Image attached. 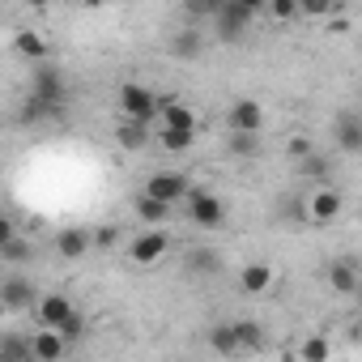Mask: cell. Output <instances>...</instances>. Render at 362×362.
Returning a JSON list of instances; mask_svg holds the SVG:
<instances>
[{
	"instance_id": "cell-20",
	"label": "cell",
	"mask_w": 362,
	"mask_h": 362,
	"mask_svg": "<svg viewBox=\"0 0 362 362\" xmlns=\"http://www.w3.org/2000/svg\"><path fill=\"white\" fill-rule=\"evenodd\" d=\"M328 286L337 294H358V269H354V260H332L328 264Z\"/></svg>"
},
{
	"instance_id": "cell-31",
	"label": "cell",
	"mask_w": 362,
	"mask_h": 362,
	"mask_svg": "<svg viewBox=\"0 0 362 362\" xmlns=\"http://www.w3.org/2000/svg\"><path fill=\"white\" fill-rule=\"evenodd\" d=\"M60 332H64V341H69V345H77V341L86 337V320H81V311H73V315L60 324Z\"/></svg>"
},
{
	"instance_id": "cell-35",
	"label": "cell",
	"mask_w": 362,
	"mask_h": 362,
	"mask_svg": "<svg viewBox=\"0 0 362 362\" xmlns=\"http://www.w3.org/2000/svg\"><path fill=\"white\" fill-rule=\"evenodd\" d=\"M115 243H119V226H98V230H94V247H98V252H111Z\"/></svg>"
},
{
	"instance_id": "cell-42",
	"label": "cell",
	"mask_w": 362,
	"mask_h": 362,
	"mask_svg": "<svg viewBox=\"0 0 362 362\" xmlns=\"http://www.w3.org/2000/svg\"><path fill=\"white\" fill-rule=\"evenodd\" d=\"M345 5H349V0H332V9H337V13H341V9H345Z\"/></svg>"
},
{
	"instance_id": "cell-11",
	"label": "cell",
	"mask_w": 362,
	"mask_h": 362,
	"mask_svg": "<svg viewBox=\"0 0 362 362\" xmlns=\"http://www.w3.org/2000/svg\"><path fill=\"white\" fill-rule=\"evenodd\" d=\"M158 103H162V111H158L162 128H188V132H197V128H201L197 111H192V107H184L179 98H170V94H158Z\"/></svg>"
},
{
	"instance_id": "cell-37",
	"label": "cell",
	"mask_w": 362,
	"mask_h": 362,
	"mask_svg": "<svg viewBox=\"0 0 362 362\" xmlns=\"http://www.w3.org/2000/svg\"><path fill=\"white\" fill-rule=\"evenodd\" d=\"M13 235H18V230H13V222L5 218V222H0V243H5V239H13Z\"/></svg>"
},
{
	"instance_id": "cell-36",
	"label": "cell",
	"mask_w": 362,
	"mask_h": 362,
	"mask_svg": "<svg viewBox=\"0 0 362 362\" xmlns=\"http://www.w3.org/2000/svg\"><path fill=\"white\" fill-rule=\"evenodd\" d=\"M290 153H294V158H303V153H311V145H307L303 136H294V141H290Z\"/></svg>"
},
{
	"instance_id": "cell-15",
	"label": "cell",
	"mask_w": 362,
	"mask_h": 362,
	"mask_svg": "<svg viewBox=\"0 0 362 362\" xmlns=\"http://www.w3.org/2000/svg\"><path fill=\"white\" fill-rule=\"evenodd\" d=\"M64 115V107L60 103H47V98H39V94H26V103H22V111H18V124H26V128H35V124H47V119H60Z\"/></svg>"
},
{
	"instance_id": "cell-26",
	"label": "cell",
	"mask_w": 362,
	"mask_h": 362,
	"mask_svg": "<svg viewBox=\"0 0 362 362\" xmlns=\"http://www.w3.org/2000/svg\"><path fill=\"white\" fill-rule=\"evenodd\" d=\"M328 170H332V162H328L324 153H303V158H298V175H303V179H324Z\"/></svg>"
},
{
	"instance_id": "cell-41",
	"label": "cell",
	"mask_w": 362,
	"mask_h": 362,
	"mask_svg": "<svg viewBox=\"0 0 362 362\" xmlns=\"http://www.w3.org/2000/svg\"><path fill=\"white\" fill-rule=\"evenodd\" d=\"M26 5H30V9H47V0H26Z\"/></svg>"
},
{
	"instance_id": "cell-7",
	"label": "cell",
	"mask_w": 362,
	"mask_h": 362,
	"mask_svg": "<svg viewBox=\"0 0 362 362\" xmlns=\"http://www.w3.org/2000/svg\"><path fill=\"white\" fill-rule=\"evenodd\" d=\"M332 141L341 153H362V115L358 111H341L332 119Z\"/></svg>"
},
{
	"instance_id": "cell-38",
	"label": "cell",
	"mask_w": 362,
	"mask_h": 362,
	"mask_svg": "<svg viewBox=\"0 0 362 362\" xmlns=\"http://www.w3.org/2000/svg\"><path fill=\"white\" fill-rule=\"evenodd\" d=\"M328 30H332V35H345V30H349V22H345V18H337V22H328Z\"/></svg>"
},
{
	"instance_id": "cell-19",
	"label": "cell",
	"mask_w": 362,
	"mask_h": 362,
	"mask_svg": "<svg viewBox=\"0 0 362 362\" xmlns=\"http://www.w3.org/2000/svg\"><path fill=\"white\" fill-rule=\"evenodd\" d=\"M132 209H136V218H141L145 226H162V222L170 218V205H166V201H158V197H149L145 188L136 192V201H132Z\"/></svg>"
},
{
	"instance_id": "cell-8",
	"label": "cell",
	"mask_w": 362,
	"mask_h": 362,
	"mask_svg": "<svg viewBox=\"0 0 362 362\" xmlns=\"http://www.w3.org/2000/svg\"><path fill=\"white\" fill-rule=\"evenodd\" d=\"M166 252H170V235H166V230H145V235H136L132 247H128V256H132L136 264H153V260H162Z\"/></svg>"
},
{
	"instance_id": "cell-12",
	"label": "cell",
	"mask_w": 362,
	"mask_h": 362,
	"mask_svg": "<svg viewBox=\"0 0 362 362\" xmlns=\"http://www.w3.org/2000/svg\"><path fill=\"white\" fill-rule=\"evenodd\" d=\"M35 286L26 281V277H5L0 281V307L5 311H26V307H35Z\"/></svg>"
},
{
	"instance_id": "cell-40",
	"label": "cell",
	"mask_w": 362,
	"mask_h": 362,
	"mask_svg": "<svg viewBox=\"0 0 362 362\" xmlns=\"http://www.w3.org/2000/svg\"><path fill=\"white\" fill-rule=\"evenodd\" d=\"M81 5H86V9H103V5H107V0H81Z\"/></svg>"
},
{
	"instance_id": "cell-16",
	"label": "cell",
	"mask_w": 362,
	"mask_h": 362,
	"mask_svg": "<svg viewBox=\"0 0 362 362\" xmlns=\"http://www.w3.org/2000/svg\"><path fill=\"white\" fill-rule=\"evenodd\" d=\"M115 145H119L124 153H141V149L149 145V124H145V119L124 115V124L115 128Z\"/></svg>"
},
{
	"instance_id": "cell-30",
	"label": "cell",
	"mask_w": 362,
	"mask_h": 362,
	"mask_svg": "<svg viewBox=\"0 0 362 362\" xmlns=\"http://www.w3.org/2000/svg\"><path fill=\"white\" fill-rule=\"evenodd\" d=\"M235 328H239L243 349H260V345H264V332H260V324H256V320H239Z\"/></svg>"
},
{
	"instance_id": "cell-28",
	"label": "cell",
	"mask_w": 362,
	"mask_h": 362,
	"mask_svg": "<svg viewBox=\"0 0 362 362\" xmlns=\"http://www.w3.org/2000/svg\"><path fill=\"white\" fill-rule=\"evenodd\" d=\"M188 269H192V273H218V269H222V256H218V252H201V247H197V252L188 256Z\"/></svg>"
},
{
	"instance_id": "cell-2",
	"label": "cell",
	"mask_w": 362,
	"mask_h": 362,
	"mask_svg": "<svg viewBox=\"0 0 362 362\" xmlns=\"http://www.w3.org/2000/svg\"><path fill=\"white\" fill-rule=\"evenodd\" d=\"M252 18H256V13L243 5V0H226V5L218 9V18H214V22H218V39H222V43H239V39L247 35Z\"/></svg>"
},
{
	"instance_id": "cell-17",
	"label": "cell",
	"mask_w": 362,
	"mask_h": 362,
	"mask_svg": "<svg viewBox=\"0 0 362 362\" xmlns=\"http://www.w3.org/2000/svg\"><path fill=\"white\" fill-rule=\"evenodd\" d=\"M90 247H94V235H90V230H81V226H69V230H60V235H56V252H60L64 260H81Z\"/></svg>"
},
{
	"instance_id": "cell-18",
	"label": "cell",
	"mask_w": 362,
	"mask_h": 362,
	"mask_svg": "<svg viewBox=\"0 0 362 362\" xmlns=\"http://www.w3.org/2000/svg\"><path fill=\"white\" fill-rule=\"evenodd\" d=\"M239 286H243V294H264V290L273 286V264H269V260H252V264H243Z\"/></svg>"
},
{
	"instance_id": "cell-27",
	"label": "cell",
	"mask_w": 362,
	"mask_h": 362,
	"mask_svg": "<svg viewBox=\"0 0 362 362\" xmlns=\"http://www.w3.org/2000/svg\"><path fill=\"white\" fill-rule=\"evenodd\" d=\"M0 256H5L9 264H26V260L35 256V247H30L26 239H18V235H13V239H5V243H0Z\"/></svg>"
},
{
	"instance_id": "cell-1",
	"label": "cell",
	"mask_w": 362,
	"mask_h": 362,
	"mask_svg": "<svg viewBox=\"0 0 362 362\" xmlns=\"http://www.w3.org/2000/svg\"><path fill=\"white\" fill-rule=\"evenodd\" d=\"M119 111H124V115H132V119L153 124V119H158V111H162V103H158V94H153L149 86L124 81V86H119Z\"/></svg>"
},
{
	"instance_id": "cell-10",
	"label": "cell",
	"mask_w": 362,
	"mask_h": 362,
	"mask_svg": "<svg viewBox=\"0 0 362 362\" xmlns=\"http://www.w3.org/2000/svg\"><path fill=\"white\" fill-rule=\"evenodd\" d=\"M30 341H35V362H60V358L73 349V345L64 341V332H60V328H43V324L35 328V337H30Z\"/></svg>"
},
{
	"instance_id": "cell-13",
	"label": "cell",
	"mask_w": 362,
	"mask_h": 362,
	"mask_svg": "<svg viewBox=\"0 0 362 362\" xmlns=\"http://www.w3.org/2000/svg\"><path fill=\"white\" fill-rule=\"evenodd\" d=\"M170 56H175V60H184V64L201 60V56H205V35H201L197 26L175 30V35H170Z\"/></svg>"
},
{
	"instance_id": "cell-34",
	"label": "cell",
	"mask_w": 362,
	"mask_h": 362,
	"mask_svg": "<svg viewBox=\"0 0 362 362\" xmlns=\"http://www.w3.org/2000/svg\"><path fill=\"white\" fill-rule=\"evenodd\" d=\"M298 13H307V18H328V13H337V9H332V0H298Z\"/></svg>"
},
{
	"instance_id": "cell-6",
	"label": "cell",
	"mask_w": 362,
	"mask_h": 362,
	"mask_svg": "<svg viewBox=\"0 0 362 362\" xmlns=\"http://www.w3.org/2000/svg\"><path fill=\"white\" fill-rule=\"evenodd\" d=\"M188 214H192V222H197V226H205V230L222 226V218H226L222 201H218L214 192H205V188H192V192H188Z\"/></svg>"
},
{
	"instance_id": "cell-43",
	"label": "cell",
	"mask_w": 362,
	"mask_h": 362,
	"mask_svg": "<svg viewBox=\"0 0 362 362\" xmlns=\"http://www.w3.org/2000/svg\"><path fill=\"white\" fill-rule=\"evenodd\" d=\"M222 5H226V0H222Z\"/></svg>"
},
{
	"instance_id": "cell-24",
	"label": "cell",
	"mask_w": 362,
	"mask_h": 362,
	"mask_svg": "<svg viewBox=\"0 0 362 362\" xmlns=\"http://www.w3.org/2000/svg\"><path fill=\"white\" fill-rule=\"evenodd\" d=\"M226 149H230L235 158H256V153H260V132H239V128H230Z\"/></svg>"
},
{
	"instance_id": "cell-32",
	"label": "cell",
	"mask_w": 362,
	"mask_h": 362,
	"mask_svg": "<svg viewBox=\"0 0 362 362\" xmlns=\"http://www.w3.org/2000/svg\"><path fill=\"white\" fill-rule=\"evenodd\" d=\"M298 354H303L307 362H324L332 349H328V341H324V337H311V341H303V349H298Z\"/></svg>"
},
{
	"instance_id": "cell-39",
	"label": "cell",
	"mask_w": 362,
	"mask_h": 362,
	"mask_svg": "<svg viewBox=\"0 0 362 362\" xmlns=\"http://www.w3.org/2000/svg\"><path fill=\"white\" fill-rule=\"evenodd\" d=\"M243 5H247L252 13H264V9H269V0H243Z\"/></svg>"
},
{
	"instance_id": "cell-33",
	"label": "cell",
	"mask_w": 362,
	"mask_h": 362,
	"mask_svg": "<svg viewBox=\"0 0 362 362\" xmlns=\"http://www.w3.org/2000/svg\"><path fill=\"white\" fill-rule=\"evenodd\" d=\"M269 13L277 22H294L298 18V0H269Z\"/></svg>"
},
{
	"instance_id": "cell-9",
	"label": "cell",
	"mask_w": 362,
	"mask_h": 362,
	"mask_svg": "<svg viewBox=\"0 0 362 362\" xmlns=\"http://www.w3.org/2000/svg\"><path fill=\"white\" fill-rule=\"evenodd\" d=\"M226 124L239 128V132H260L264 128V107L256 98H235L230 111H226Z\"/></svg>"
},
{
	"instance_id": "cell-4",
	"label": "cell",
	"mask_w": 362,
	"mask_h": 362,
	"mask_svg": "<svg viewBox=\"0 0 362 362\" xmlns=\"http://www.w3.org/2000/svg\"><path fill=\"white\" fill-rule=\"evenodd\" d=\"M341 209H345V197H341V188H328V184H320V188L307 197V214H311V222H315V226H328V222H337V218H341Z\"/></svg>"
},
{
	"instance_id": "cell-23",
	"label": "cell",
	"mask_w": 362,
	"mask_h": 362,
	"mask_svg": "<svg viewBox=\"0 0 362 362\" xmlns=\"http://www.w3.org/2000/svg\"><path fill=\"white\" fill-rule=\"evenodd\" d=\"M209 345H214L218 354H243V341H239V328H235V324L209 328Z\"/></svg>"
},
{
	"instance_id": "cell-3",
	"label": "cell",
	"mask_w": 362,
	"mask_h": 362,
	"mask_svg": "<svg viewBox=\"0 0 362 362\" xmlns=\"http://www.w3.org/2000/svg\"><path fill=\"white\" fill-rule=\"evenodd\" d=\"M30 94H39V98H47V103H69V86H64V73L56 69V64H47V60H39L35 64V73H30Z\"/></svg>"
},
{
	"instance_id": "cell-14",
	"label": "cell",
	"mask_w": 362,
	"mask_h": 362,
	"mask_svg": "<svg viewBox=\"0 0 362 362\" xmlns=\"http://www.w3.org/2000/svg\"><path fill=\"white\" fill-rule=\"evenodd\" d=\"M73 311H77V307L69 303V294H43L39 307H35V320H39L43 328H60Z\"/></svg>"
},
{
	"instance_id": "cell-5",
	"label": "cell",
	"mask_w": 362,
	"mask_h": 362,
	"mask_svg": "<svg viewBox=\"0 0 362 362\" xmlns=\"http://www.w3.org/2000/svg\"><path fill=\"white\" fill-rule=\"evenodd\" d=\"M145 192L158 197V201H166V205H175V201H188L192 184H188V179L179 175V170H158V175L145 179Z\"/></svg>"
},
{
	"instance_id": "cell-21",
	"label": "cell",
	"mask_w": 362,
	"mask_h": 362,
	"mask_svg": "<svg viewBox=\"0 0 362 362\" xmlns=\"http://www.w3.org/2000/svg\"><path fill=\"white\" fill-rule=\"evenodd\" d=\"M13 52H18V56H26L30 64H39V60H47V39H43V35H35V30H22V35L13 39Z\"/></svg>"
},
{
	"instance_id": "cell-25",
	"label": "cell",
	"mask_w": 362,
	"mask_h": 362,
	"mask_svg": "<svg viewBox=\"0 0 362 362\" xmlns=\"http://www.w3.org/2000/svg\"><path fill=\"white\" fill-rule=\"evenodd\" d=\"M192 145H197V132H188V128H162V149L166 153H184Z\"/></svg>"
},
{
	"instance_id": "cell-29",
	"label": "cell",
	"mask_w": 362,
	"mask_h": 362,
	"mask_svg": "<svg viewBox=\"0 0 362 362\" xmlns=\"http://www.w3.org/2000/svg\"><path fill=\"white\" fill-rule=\"evenodd\" d=\"M218 9H222V0H184V13H188V18H197V22L218 18Z\"/></svg>"
},
{
	"instance_id": "cell-22",
	"label": "cell",
	"mask_w": 362,
	"mask_h": 362,
	"mask_svg": "<svg viewBox=\"0 0 362 362\" xmlns=\"http://www.w3.org/2000/svg\"><path fill=\"white\" fill-rule=\"evenodd\" d=\"M0 362H35V341L30 337H5L0 341Z\"/></svg>"
}]
</instances>
